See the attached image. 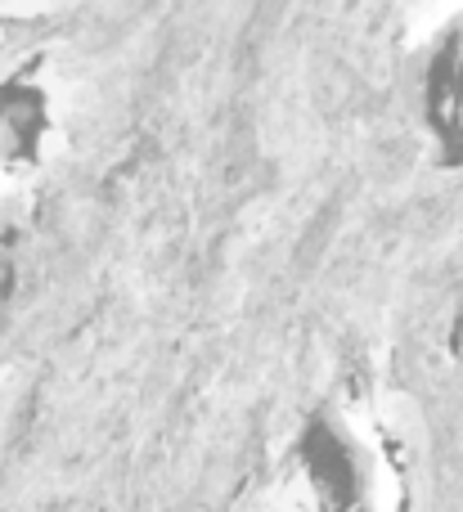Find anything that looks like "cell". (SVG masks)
<instances>
[{"instance_id": "cell-1", "label": "cell", "mask_w": 463, "mask_h": 512, "mask_svg": "<svg viewBox=\"0 0 463 512\" xmlns=\"http://www.w3.org/2000/svg\"><path fill=\"white\" fill-rule=\"evenodd\" d=\"M428 117L446 158L463 162V27L446 36L428 72Z\"/></svg>"}]
</instances>
